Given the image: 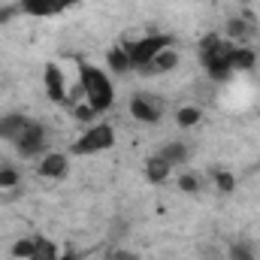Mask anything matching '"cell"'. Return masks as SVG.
Wrapping results in <instances>:
<instances>
[{
	"label": "cell",
	"mask_w": 260,
	"mask_h": 260,
	"mask_svg": "<svg viewBox=\"0 0 260 260\" xmlns=\"http://www.w3.org/2000/svg\"><path fill=\"white\" fill-rule=\"evenodd\" d=\"M79 91H82V97L91 103V109L97 115H103L106 109L115 106V85H112L109 73L100 70V67L79 64Z\"/></svg>",
	"instance_id": "1"
},
{
	"label": "cell",
	"mask_w": 260,
	"mask_h": 260,
	"mask_svg": "<svg viewBox=\"0 0 260 260\" xmlns=\"http://www.w3.org/2000/svg\"><path fill=\"white\" fill-rule=\"evenodd\" d=\"M230 55H233V43L224 34H209L200 43V64L212 82H230L233 79Z\"/></svg>",
	"instance_id": "2"
},
{
	"label": "cell",
	"mask_w": 260,
	"mask_h": 260,
	"mask_svg": "<svg viewBox=\"0 0 260 260\" xmlns=\"http://www.w3.org/2000/svg\"><path fill=\"white\" fill-rule=\"evenodd\" d=\"M109 148H115V127L106 124V121H94L70 145V154L85 157V154H100V151H109Z\"/></svg>",
	"instance_id": "3"
},
{
	"label": "cell",
	"mask_w": 260,
	"mask_h": 260,
	"mask_svg": "<svg viewBox=\"0 0 260 260\" xmlns=\"http://www.w3.org/2000/svg\"><path fill=\"white\" fill-rule=\"evenodd\" d=\"M124 52H127L133 73H139L145 64H151V58L157 52H164L167 46H173V37L170 34H145V37H136V40H124L121 43Z\"/></svg>",
	"instance_id": "4"
},
{
	"label": "cell",
	"mask_w": 260,
	"mask_h": 260,
	"mask_svg": "<svg viewBox=\"0 0 260 260\" xmlns=\"http://www.w3.org/2000/svg\"><path fill=\"white\" fill-rule=\"evenodd\" d=\"M12 148H15V154L21 157V160H40L46 151H49V127L43 124V121H37V118H30L27 121V127L21 130V136L12 142Z\"/></svg>",
	"instance_id": "5"
},
{
	"label": "cell",
	"mask_w": 260,
	"mask_h": 260,
	"mask_svg": "<svg viewBox=\"0 0 260 260\" xmlns=\"http://www.w3.org/2000/svg\"><path fill=\"white\" fill-rule=\"evenodd\" d=\"M130 118L133 121H139V124H160V118H164V100L160 97H154V94H136V97H130Z\"/></svg>",
	"instance_id": "6"
},
{
	"label": "cell",
	"mask_w": 260,
	"mask_h": 260,
	"mask_svg": "<svg viewBox=\"0 0 260 260\" xmlns=\"http://www.w3.org/2000/svg\"><path fill=\"white\" fill-rule=\"evenodd\" d=\"M257 30H260V24H257L254 12H239V15L227 18V24H224V37L233 46H248L251 37H257Z\"/></svg>",
	"instance_id": "7"
},
{
	"label": "cell",
	"mask_w": 260,
	"mask_h": 260,
	"mask_svg": "<svg viewBox=\"0 0 260 260\" xmlns=\"http://www.w3.org/2000/svg\"><path fill=\"white\" fill-rule=\"evenodd\" d=\"M76 3L79 0H18V12L30 15V18H52V15L73 9Z\"/></svg>",
	"instance_id": "8"
},
{
	"label": "cell",
	"mask_w": 260,
	"mask_h": 260,
	"mask_svg": "<svg viewBox=\"0 0 260 260\" xmlns=\"http://www.w3.org/2000/svg\"><path fill=\"white\" fill-rule=\"evenodd\" d=\"M43 88H46V97H49L52 103H58V106L70 103V94H67V76H64V70L55 64V61H49L46 70H43Z\"/></svg>",
	"instance_id": "9"
},
{
	"label": "cell",
	"mask_w": 260,
	"mask_h": 260,
	"mask_svg": "<svg viewBox=\"0 0 260 260\" xmlns=\"http://www.w3.org/2000/svg\"><path fill=\"white\" fill-rule=\"evenodd\" d=\"M37 173L43 179H52V182H61L70 176V154L64 151H46L40 160H37Z\"/></svg>",
	"instance_id": "10"
},
{
	"label": "cell",
	"mask_w": 260,
	"mask_h": 260,
	"mask_svg": "<svg viewBox=\"0 0 260 260\" xmlns=\"http://www.w3.org/2000/svg\"><path fill=\"white\" fill-rule=\"evenodd\" d=\"M179 61H182V55H179V49L176 46H167L164 52H157L154 58H151V64H145L142 70H139V76H170L176 67H179Z\"/></svg>",
	"instance_id": "11"
},
{
	"label": "cell",
	"mask_w": 260,
	"mask_h": 260,
	"mask_svg": "<svg viewBox=\"0 0 260 260\" xmlns=\"http://www.w3.org/2000/svg\"><path fill=\"white\" fill-rule=\"evenodd\" d=\"M27 115H21V112H6V115H0V142H15L18 136H21V130L27 127Z\"/></svg>",
	"instance_id": "12"
},
{
	"label": "cell",
	"mask_w": 260,
	"mask_h": 260,
	"mask_svg": "<svg viewBox=\"0 0 260 260\" xmlns=\"http://www.w3.org/2000/svg\"><path fill=\"white\" fill-rule=\"evenodd\" d=\"M154 154H160L173 170L176 167H182V164H188V157H191V148H188V142H182V139H170V142H164Z\"/></svg>",
	"instance_id": "13"
},
{
	"label": "cell",
	"mask_w": 260,
	"mask_h": 260,
	"mask_svg": "<svg viewBox=\"0 0 260 260\" xmlns=\"http://www.w3.org/2000/svg\"><path fill=\"white\" fill-rule=\"evenodd\" d=\"M170 176H173V167H170L160 154H151V157L145 160V179H148L151 185H164V182H170Z\"/></svg>",
	"instance_id": "14"
},
{
	"label": "cell",
	"mask_w": 260,
	"mask_h": 260,
	"mask_svg": "<svg viewBox=\"0 0 260 260\" xmlns=\"http://www.w3.org/2000/svg\"><path fill=\"white\" fill-rule=\"evenodd\" d=\"M106 67H109L112 76H127V73H133V64H130V58H127V52H124L121 43L106 52Z\"/></svg>",
	"instance_id": "15"
},
{
	"label": "cell",
	"mask_w": 260,
	"mask_h": 260,
	"mask_svg": "<svg viewBox=\"0 0 260 260\" xmlns=\"http://www.w3.org/2000/svg\"><path fill=\"white\" fill-rule=\"evenodd\" d=\"M230 67L233 73H248L257 67V52L251 46H233V55H230Z\"/></svg>",
	"instance_id": "16"
},
{
	"label": "cell",
	"mask_w": 260,
	"mask_h": 260,
	"mask_svg": "<svg viewBox=\"0 0 260 260\" xmlns=\"http://www.w3.org/2000/svg\"><path fill=\"white\" fill-rule=\"evenodd\" d=\"M176 124L182 130H194L197 124H203V109L200 106H179L176 109Z\"/></svg>",
	"instance_id": "17"
},
{
	"label": "cell",
	"mask_w": 260,
	"mask_h": 260,
	"mask_svg": "<svg viewBox=\"0 0 260 260\" xmlns=\"http://www.w3.org/2000/svg\"><path fill=\"white\" fill-rule=\"evenodd\" d=\"M27 260H61V248H58V242H52L46 236H37V248Z\"/></svg>",
	"instance_id": "18"
},
{
	"label": "cell",
	"mask_w": 260,
	"mask_h": 260,
	"mask_svg": "<svg viewBox=\"0 0 260 260\" xmlns=\"http://www.w3.org/2000/svg\"><path fill=\"white\" fill-rule=\"evenodd\" d=\"M224 260H257V251L251 242L239 239V242H230L227 251H224Z\"/></svg>",
	"instance_id": "19"
},
{
	"label": "cell",
	"mask_w": 260,
	"mask_h": 260,
	"mask_svg": "<svg viewBox=\"0 0 260 260\" xmlns=\"http://www.w3.org/2000/svg\"><path fill=\"white\" fill-rule=\"evenodd\" d=\"M21 185V173L15 164H0V191H15Z\"/></svg>",
	"instance_id": "20"
},
{
	"label": "cell",
	"mask_w": 260,
	"mask_h": 260,
	"mask_svg": "<svg viewBox=\"0 0 260 260\" xmlns=\"http://www.w3.org/2000/svg\"><path fill=\"white\" fill-rule=\"evenodd\" d=\"M34 248H37V236H21V239H15V242H12L9 257H12V260H27L30 254H34Z\"/></svg>",
	"instance_id": "21"
},
{
	"label": "cell",
	"mask_w": 260,
	"mask_h": 260,
	"mask_svg": "<svg viewBox=\"0 0 260 260\" xmlns=\"http://www.w3.org/2000/svg\"><path fill=\"white\" fill-rule=\"evenodd\" d=\"M212 185H215L218 194H233L236 191V176L230 170H215L212 173Z\"/></svg>",
	"instance_id": "22"
},
{
	"label": "cell",
	"mask_w": 260,
	"mask_h": 260,
	"mask_svg": "<svg viewBox=\"0 0 260 260\" xmlns=\"http://www.w3.org/2000/svg\"><path fill=\"white\" fill-rule=\"evenodd\" d=\"M176 185H179L182 194H200L203 191V176H197V173H179Z\"/></svg>",
	"instance_id": "23"
},
{
	"label": "cell",
	"mask_w": 260,
	"mask_h": 260,
	"mask_svg": "<svg viewBox=\"0 0 260 260\" xmlns=\"http://www.w3.org/2000/svg\"><path fill=\"white\" fill-rule=\"evenodd\" d=\"M70 112H73V118H76V121H82V124H88V121H94V118H97V112L91 109V103H88V100H85V103H82V100H79V103H70Z\"/></svg>",
	"instance_id": "24"
},
{
	"label": "cell",
	"mask_w": 260,
	"mask_h": 260,
	"mask_svg": "<svg viewBox=\"0 0 260 260\" xmlns=\"http://www.w3.org/2000/svg\"><path fill=\"white\" fill-rule=\"evenodd\" d=\"M15 15H21V12H18V3H12V6H0V24L12 21Z\"/></svg>",
	"instance_id": "25"
},
{
	"label": "cell",
	"mask_w": 260,
	"mask_h": 260,
	"mask_svg": "<svg viewBox=\"0 0 260 260\" xmlns=\"http://www.w3.org/2000/svg\"><path fill=\"white\" fill-rule=\"evenodd\" d=\"M109 260H139L136 251H127V248H112L109 251Z\"/></svg>",
	"instance_id": "26"
},
{
	"label": "cell",
	"mask_w": 260,
	"mask_h": 260,
	"mask_svg": "<svg viewBox=\"0 0 260 260\" xmlns=\"http://www.w3.org/2000/svg\"><path fill=\"white\" fill-rule=\"evenodd\" d=\"M61 260H79V257H76V251H61Z\"/></svg>",
	"instance_id": "27"
}]
</instances>
